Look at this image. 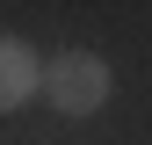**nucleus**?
Returning a JSON list of instances; mask_svg holds the SVG:
<instances>
[{"instance_id": "f03ea898", "label": "nucleus", "mask_w": 152, "mask_h": 145, "mask_svg": "<svg viewBox=\"0 0 152 145\" xmlns=\"http://www.w3.org/2000/svg\"><path fill=\"white\" fill-rule=\"evenodd\" d=\"M36 80H44L36 51L22 44V36H0V116H7V109H22V102L36 94Z\"/></svg>"}, {"instance_id": "f257e3e1", "label": "nucleus", "mask_w": 152, "mask_h": 145, "mask_svg": "<svg viewBox=\"0 0 152 145\" xmlns=\"http://www.w3.org/2000/svg\"><path fill=\"white\" fill-rule=\"evenodd\" d=\"M36 94L58 109V116H94V109L109 102V65L94 58V51H65V58H51V65H44Z\"/></svg>"}]
</instances>
